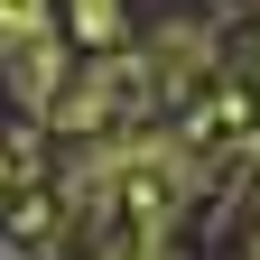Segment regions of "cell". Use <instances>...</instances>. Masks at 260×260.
<instances>
[{"mask_svg":"<svg viewBox=\"0 0 260 260\" xmlns=\"http://www.w3.org/2000/svg\"><path fill=\"white\" fill-rule=\"evenodd\" d=\"M0 260H10V251H0Z\"/></svg>","mask_w":260,"mask_h":260,"instance_id":"6da1fadb","label":"cell"}]
</instances>
